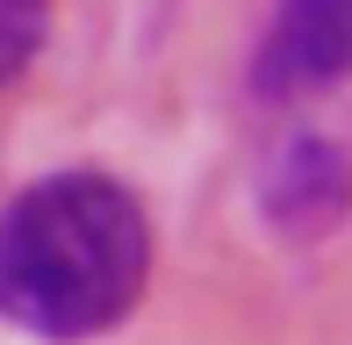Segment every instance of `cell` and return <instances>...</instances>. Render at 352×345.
<instances>
[{"instance_id":"6da1fadb","label":"cell","mask_w":352,"mask_h":345,"mask_svg":"<svg viewBox=\"0 0 352 345\" xmlns=\"http://www.w3.org/2000/svg\"><path fill=\"white\" fill-rule=\"evenodd\" d=\"M151 280V216L116 172H51L0 209V317L43 345L116 331Z\"/></svg>"},{"instance_id":"7a4b0ae2","label":"cell","mask_w":352,"mask_h":345,"mask_svg":"<svg viewBox=\"0 0 352 345\" xmlns=\"http://www.w3.org/2000/svg\"><path fill=\"white\" fill-rule=\"evenodd\" d=\"M259 209L280 238H331L352 216V151L324 130H295L259 172Z\"/></svg>"},{"instance_id":"277c9868","label":"cell","mask_w":352,"mask_h":345,"mask_svg":"<svg viewBox=\"0 0 352 345\" xmlns=\"http://www.w3.org/2000/svg\"><path fill=\"white\" fill-rule=\"evenodd\" d=\"M51 36V0H0V87L22 80Z\"/></svg>"},{"instance_id":"3957f363","label":"cell","mask_w":352,"mask_h":345,"mask_svg":"<svg viewBox=\"0 0 352 345\" xmlns=\"http://www.w3.org/2000/svg\"><path fill=\"white\" fill-rule=\"evenodd\" d=\"M352 65V0H280L252 51V87L266 101L331 87Z\"/></svg>"}]
</instances>
